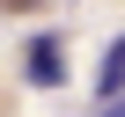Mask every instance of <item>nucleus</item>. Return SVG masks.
<instances>
[{
    "label": "nucleus",
    "instance_id": "nucleus-3",
    "mask_svg": "<svg viewBox=\"0 0 125 117\" xmlns=\"http://www.w3.org/2000/svg\"><path fill=\"white\" fill-rule=\"evenodd\" d=\"M103 117H125V95H118V102H110V110H103Z\"/></svg>",
    "mask_w": 125,
    "mask_h": 117
},
{
    "label": "nucleus",
    "instance_id": "nucleus-2",
    "mask_svg": "<svg viewBox=\"0 0 125 117\" xmlns=\"http://www.w3.org/2000/svg\"><path fill=\"white\" fill-rule=\"evenodd\" d=\"M96 95H103V102H118V95H125V37H118V44L103 51V73H96Z\"/></svg>",
    "mask_w": 125,
    "mask_h": 117
},
{
    "label": "nucleus",
    "instance_id": "nucleus-1",
    "mask_svg": "<svg viewBox=\"0 0 125 117\" xmlns=\"http://www.w3.org/2000/svg\"><path fill=\"white\" fill-rule=\"evenodd\" d=\"M22 81H30V88H59V81H66V44H59V37H30Z\"/></svg>",
    "mask_w": 125,
    "mask_h": 117
}]
</instances>
